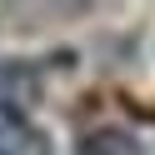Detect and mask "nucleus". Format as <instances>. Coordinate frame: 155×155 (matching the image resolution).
Instances as JSON below:
<instances>
[{
  "instance_id": "1",
  "label": "nucleus",
  "mask_w": 155,
  "mask_h": 155,
  "mask_svg": "<svg viewBox=\"0 0 155 155\" xmlns=\"http://www.w3.org/2000/svg\"><path fill=\"white\" fill-rule=\"evenodd\" d=\"M45 100V70L25 55L0 60V120H30V110Z\"/></svg>"
},
{
  "instance_id": "2",
  "label": "nucleus",
  "mask_w": 155,
  "mask_h": 155,
  "mask_svg": "<svg viewBox=\"0 0 155 155\" xmlns=\"http://www.w3.org/2000/svg\"><path fill=\"white\" fill-rule=\"evenodd\" d=\"M75 155H145V140L125 125H95L75 140Z\"/></svg>"
},
{
  "instance_id": "3",
  "label": "nucleus",
  "mask_w": 155,
  "mask_h": 155,
  "mask_svg": "<svg viewBox=\"0 0 155 155\" xmlns=\"http://www.w3.org/2000/svg\"><path fill=\"white\" fill-rule=\"evenodd\" d=\"M0 155H55V145L35 120H0Z\"/></svg>"
}]
</instances>
